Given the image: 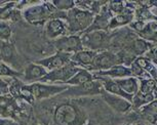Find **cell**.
Here are the masks:
<instances>
[{
  "mask_svg": "<svg viewBox=\"0 0 157 125\" xmlns=\"http://www.w3.org/2000/svg\"><path fill=\"white\" fill-rule=\"evenodd\" d=\"M52 125H86L87 113L72 99H67L55 107L52 115Z\"/></svg>",
  "mask_w": 157,
  "mask_h": 125,
  "instance_id": "cell-1",
  "label": "cell"
},
{
  "mask_svg": "<svg viewBox=\"0 0 157 125\" xmlns=\"http://www.w3.org/2000/svg\"><path fill=\"white\" fill-rule=\"evenodd\" d=\"M67 13L58 10L52 2H35L22 10L23 20L32 26H44L50 19L66 20Z\"/></svg>",
  "mask_w": 157,
  "mask_h": 125,
  "instance_id": "cell-2",
  "label": "cell"
},
{
  "mask_svg": "<svg viewBox=\"0 0 157 125\" xmlns=\"http://www.w3.org/2000/svg\"><path fill=\"white\" fill-rule=\"evenodd\" d=\"M94 14L90 11L81 9L78 7H74L71 10L67 11L66 23L68 27V34L69 35H79L86 32L88 28L94 22Z\"/></svg>",
  "mask_w": 157,
  "mask_h": 125,
  "instance_id": "cell-3",
  "label": "cell"
},
{
  "mask_svg": "<svg viewBox=\"0 0 157 125\" xmlns=\"http://www.w3.org/2000/svg\"><path fill=\"white\" fill-rule=\"evenodd\" d=\"M83 49L91 51L109 50L111 43V33L108 31H90L80 35Z\"/></svg>",
  "mask_w": 157,
  "mask_h": 125,
  "instance_id": "cell-4",
  "label": "cell"
},
{
  "mask_svg": "<svg viewBox=\"0 0 157 125\" xmlns=\"http://www.w3.org/2000/svg\"><path fill=\"white\" fill-rule=\"evenodd\" d=\"M140 80V88L132 99V109L140 110L142 107L157 100V84L152 78H143Z\"/></svg>",
  "mask_w": 157,
  "mask_h": 125,
  "instance_id": "cell-5",
  "label": "cell"
},
{
  "mask_svg": "<svg viewBox=\"0 0 157 125\" xmlns=\"http://www.w3.org/2000/svg\"><path fill=\"white\" fill-rule=\"evenodd\" d=\"M28 90L31 92L35 100H45L57 96H60L69 88L66 84H52V83L36 82L32 84H26Z\"/></svg>",
  "mask_w": 157,
  "mask_h": 125,
  "instance_id": "cell-6",
  "label": "cell"
},
{
  "mask_svg": "<svg viewBox=\"0 0 157 125\" xmlns=\"http://www.w3.org/2000/svg\"><path fill=\"white\" fill-rule=\"evenodd\" d=\"M105 91L103 85L99 80L94 79L93 81L84 83L78 86H69L67 90H65L60 96L64 99H75V97H94V96H102Z\"/></svg>",
  "mask_w": 157,
  "mask_h": 125,
  "instance_id": "cell-7",
  "label": "cell"
},
{
  "mask_svg": "<svg viewBox=\"0 0 157 125\" xmlns=\"http://www.w3.org/2000/svg\"><path fill=\"white\" fill-rule=\"evenodd\" d=\"M81 68L77 67L74 63H69L66 66L47 72L45 76L41 79L43 83H52V84H66L67 82L80 70Z\"/></svg>",
  "mask_w": 157,
  "mask_h": 125,
  "instance_id": "cell-8",
  "label": "cell"
},
{
  "mask_svg": "<svg viewBox=\"0 0 157 125\" xmlns=\"http://www.w3.org/2000/svg\"><path fill=\"white\" fill-rule=\"evenodd\" d=\"M0 59L22 73L26 65L13 42H0Z\"/></svg>",
  "mask_w": 157,
  "mask_h": 125,
  "instance_id": "cell-9",
  "label": "cell"
},
{
  "mask_svg": "<svg viewBox=\"0 0 157 125\" xmlns=\"http://www.w3.org/2000/svg\"><path fill=\"white\" fill-rule=\"evenodd\" d=\"M52 44L55 51L68 53V55H74L83 49L79 35H65L52 41Z\"/></svg>",
  "mask_w": 157,
  "mask_h": 125,
  "instance_id": "cell-10",
  "label": "cell"
},
{
  "mask_svg": "<svg viewBox=\"0 0 157 125\" xmlns=\"http://www.w3.org/2000/svg\"><path fill=\"white\" fill-rule=\"evenodd\" d=\"M117 65H121L120 59L117 55V53L110 51V50H104V51L97 53L90 72L93 73L107 71Z\"/></svg>",
  "mask_w": 157,
  "mask_h": 125,
  "instance_id": "cell-11",
  "label": "cell"
},
{
  "mask_svg": "<svg viewBox=\"0 0 157 125\" xmlns=\"http://www.w3.org/2000/svg\"><path fill=\"white\" fill-rule=\"evenodd\" d=\"M71 55H72L56 51L54 55L44 56L42 59H37L35 63H37L38 65L45 68L47 72H49V71L59 69V68H62L66 66L67 64H69V63H71Z\"/></svg>",
  "mask_w": 157,
  "mask_h": 125,
  "instance_id": "cell-12",
  "label": "cell"
},
{
  "mask_svg": "<svg viewBox=\"0 0 157 125\" xmlns=\"http://www.w3.org/2000/svg\"><path fill=\"white\" fill-rule=\"evenodd\" d=\"M44 34L48 40L54 41L68 34V27L65 20L50 19L44 25Z\"/></svg>",
  "mask_w": 157,
  "mask_h": 125,
  "instance_id": "cell-13",
  "label": "cell"
},
{
  "mask_svg": "<svg viewBox=\"0 0 157 125\" xmlns=\"http://www.w3.org/2000/svg\"><path fill=\"white\" fill-rule=\"evenodd\" d=\"M47 74V70L42 66L38 65L37 63H29L24 68L22 72V78L21 80L26 83V84H32V83H36L41 81Z\"/></svg>",
  "mask_w": 157,
  "mask_h": 125,
  "instance_id": "cell-14",
  "label": "cell"
},
{
  "mask_svg": "<svg viewBox=\"0 0 157 125\" xmlns=\"http://www.w3.org/2000/svg\"><path fill=\"white\" fill-rule=\"evenodd\" d=\"M101 97L104 102L118 114H125L132 109V104L123 97L113 96L106 91H104Z\"/></svg>",
  "mask_w": 157,
  "mask_h": 125,
  "instance_id": "cell-15",
  "label": "cell"
},
{
  "mask_svg": "<svg viewBox=\"0 0 157 125\" xmlns=\"http://www.w3.org/2000/svg\"><path fill=\"white\" fill-rule=\"evenodd\" d=\"M97 53L98 52L91 51V50L82 49L80 51L71 55V62L74 63L77 67L81 68V69H85L90 72Z\"/></svg>",
  "mask_w": 157,
  "mask_h": 125,
  "instance_id": "cell-16",
  "label": "cell"
},
{
  "mask_svg": "<svg viewBox=\"0 0 157 125\" xmlns=\"http://www.w3.org/2000/svg\"><path fill=\"white\" fill-rule=\"evenodd\" d=\"M17 2H2L0 3V22H17L22 20V10L17 8Z\"/></svg>",
  "mask_w": 157,
  "mask_h": 125,
  "instance_id": "cell-17",
  "label": "cell"
},
{
  "mask_svg": "<svg viewBox=\"0 0 157 125\" xmlns=\"http://www.w3.org/2000/svg\"><path fill=\"white\" fill-rule=\"evenodd\" d=\"M94 77H108L111 79H121L126 78V77H132L130 72L129 67H126L124 65H117L113 68L107 71H102V72H93Z\"/></svg>",
  "mask_w": 157,
  "mask_h": 125,
  "instance_id": "cell-18",
  "label": "cell"
},
{
  "mask_svg": "<svg viewBox=\"0 0 157 125\" xmlns=\"http://www.w3.org/2000/svg\"><path fill=\"white\" fill-rule=\"evenodd\" d=\"M114 80L119 85V87L126 94L132 97V99L138 93L139 88H140V80L138 78H136V77H126V78L114 79Z\"/></svg>",
  "mask_w": 157,
  "mask_h": 125,
  "instance_id": "cell-19",
  "label": "cell"
},
{
  "mask_svg": "<svg viewBox=\"0 0 157 125\" xmlns=\"http://www.w3.org/2000/svg\"><path fill=\"white\" fill-rule=\"evenodd\" d=\"M142 39L149 41L151 43H157V23L155 21L145 23L143 29L137 34Z\"/></svg>",
  "mask_w": 157,
  "mask_h": 125,
  "instance_id": "cell-20",
  "label": "cell"
},
{
  "mask_svg": "<svg viewBox=\"0 0 157 125\" xmlns=\"http://www.w3.org/2000/svg\"><path fill=\"white\" fill-rule=\"evenodd\" d=\"M139 111L143 117V120L157 125V100L143 106Z\"/></svg>",
  "mask_w": 157,
  "mask_h": 125,
  "instance_id": "cell-21",
  "label": "cell"
},
{
  "mask_svg": "<svg viewBox=\"0 0 157 125\" xmlns=\"http://www.w3.org/2000/svg\"><path fill=\"white\" fill-rule=\"evenodd\" d=\"M93 80H94L93 73L85 69H80L67 82V85L78 86V85H82V84H84V83H87L90 81H93Z\"/></svg>",
  "mask_w": 157,
  "mask_h": 125,
  "instance_id": "cell-22",
  "label": "cell"
},
{
  "mask_svg": "<svg viewBox=\"0 0 157 125\" xmlns=\"http://www.w3.org/2000/svg\"><path fill=\"white\" fill-rule=\"evenodd\" d=\"M0 77H2V78H10V79H14V78L21 79L22 78V73L14 70L10 65L5 64L4 62H2L0 59Z\"/></svg>",
  "mask_w": 157,
  "mask_h": 125,
  "instance_id": "cell-23",
  "label": "cell"
},
{
  "mask_svg": "<svg viewBox=\"0 0 157 125\" xmlns=\"http://www.w3.org/2000/svg\"><path fill=\"white\" fill-rule=\"evenodd\" d=\"M13 29L8 22H0V42H10Z\"/></svg>",
  "mask_w": 157,
  "mask_h": 125,
  "instance_id": "cell-24",
  "label": "cell"
},
{
  "mask_svg": "<svg viewBox=\"0 0 157 125\" xmlns=\"http://www.w3.org/2000/svg\"><path fill=\"white\" fill-rule=\"evenodd\" d=\"M107 6L109 10L111 11V13L114 16L122 13L126 8V2L123 1H110L107 2Z\"/></svg>",
  "mask_w": 157,
  "mask_h": 125,
  "instance_id": "cell-25",
  "label": "cell"
},
{
  "mask_svg": "<svg viewBox=\"0 0 157 125\" xmlns=\"http://www.w3.org/2000/svg\"><path fill=\"white\" fill-rule=\"evenodd\" d=\"M52 3L58 10L65 11V13L71 10L76 6L75 1H73V0H58V1H52Z\"/></svg>",
  "mask_w": 157,
  "mask_h": 125,
  "instance_id": "cell-26",
  "label": "cell"
},
{
  "mask_svg": "<svg viewBox=\"0 0 157 125\" xmlns=\"http://www.w3.org/2000/svg\"><path fill=\"white\" fill-rule=\"evenodd\" d=\"M13 79L0 77V97L10 94V85Z\"/></svg>",
  "mask_w": 157,
  "mask_h": 125,
  "instance_id": "cell-27",
  "label": "cell"
},
{
  "mask_svg": "<svg viewBox=\"0 0 157 125\" xmlns=\"http://www.w3.org/2000/svg\"><path fill=\"white\" fill-rule=\"evenodd\" d=\"M0 125H21L19 122L11 118L0 117Z\"/></svg>",
  "mask_w": 157,
  "mask_h": 125,
  "instance_id": "cell-28",
  "label": "cell"
},
{
  "mask_svg": "<svg viewBox=\"0 0 157 125\" xmlns=\"http://www.w3.org/2000/svg\"><path fill=\"white\" fill-rule=\"evenodd\" d=\"M136 125H154V124L150 123V122H148V121L141 120V121H138V122H137V124H136Z\"/></svg>",
  "mask_w": 157,
  "mask_h": 125,
  "instance_id": "cell-29",
  "label": "cell"
},
{
  "mask_svg": "<svg viewBox=\"0 0 157 125\" xmlns=\"http://www.w3.org/2000/svg\"><path fill=\"white\" fill-rule=\"evenodd\" d=\"M123 125H134V124H132V123H125V124H123Z\"/></svg>",
  "mask_w": 157,
  "mask_h": 125,
  "instance_id": "cell-30",
  "label": "cell"
},
{
  "mask_svg": "<svg viewBox=\"0 0 157 125\" xmlns=\"http://www.w3.org/2000/svg\"><path fill=\"white\" fill-rule=\"evenodd\" d=\"M156 84H157V81H156Z\"/></svg>",
  "mask_w": 157,
  "mask_h": 125,
  "instance_id": "cell-31",
  "label": "cell"
}]
</instances>
